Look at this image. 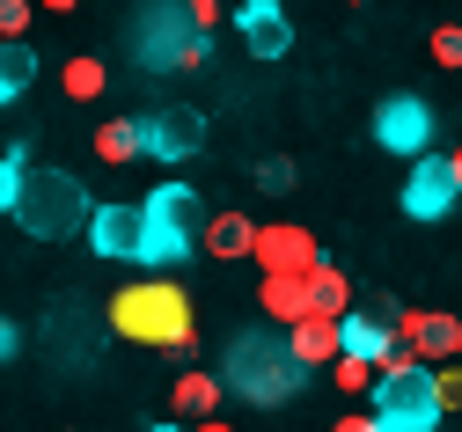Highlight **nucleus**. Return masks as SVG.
<instances>
[{
    "mask_svg": "<svg viewBox=\"0 0 462 432\" xmlns=\"http://www.w3.org/2000/svg\"><path fill=\"white\" fill-rule=\"evenodd\" d=\"M110 330L133 337V345H154V352H191V293L169 286V279H133L110 300Z\"/></svg>",
    "mask_w": 462,
    "mask_h": 432,
    "instance_id": "f257e3e1",
    "label": "nucleus"
},
{
    "mask_svg": "<svg viewBox=\"0 0 462 432\" xmlns=\"http://www.w3.org/2000/svg\"><path fill=\"white\" fill-rule=\"evenodd\" d=\"M301 374L309 366L286 352V337H272V330H236V345H227V359H220V389H236L250 403L301 396Z\"/></svg>",
    "mask_w": 462,
    "mask_h": 432,
    "instance_id": "f03ea898",
    "label": "nucleus"
},
{
    "mask_svg": "<svg viewBox=\"0 0 462 432\" xmlns=\"http://www.w3.org/2000/svg\"><path fill=\"white\" fill-rule=\"evenodd\" d=\"M8 220L37 242H67L88 227V191L67 176V169H23V191L8 206Z\"/></svg>",
    "mask_w": 462,
    "mask_h": 432,
    "instance_id": "7ed1b4c3",
    "label": "nucleus"
},
{
    "mask_svg": "<svg viewBox=\"0 0 462 432\" xmlns=\"http://www.w3.org/2000/svg\"><path fill=\"white\" fill-rule=\"evenodd\" d=\"M367 396H374L367 425H382V432H426V425L440 418V403H433V374H426V359H403V352H389V359L374 366V381H367Z\"/></svg>",
    "mask_w": 462,
    "mask_h": 432,
    "instance_id": "20e7f679",
    "label": "nucleus"
},
{
    "mask_svg": "<svg viewBox=\"0 0 462 432\" xmlns=\"http://www.w3.org/2000/svg\"><path fill=\"white\" fill-rule=\"evenodd\" d=\"M140 67H206V30H184V0L140 15Z\"/></svg>",
    "mask_w": 462,
    "mask_h": 432,
    "instance_id": "39448f33",
    "label": "nucleus"
},
{
    "mask_svg": "<svg viewBox=\"0 0 462 432\" xmlns=\"http://www.w3.org/2000/svg\"><path fill=\"white\" fill-rule=\"evenodd\" d=\"M462 198V161L455 154H411V176H403V213L411 220H448Z\"/></svg>",
    "mask_w": 462,
    "mask_h": 432,
    "instance_id": "423d86ee",
    "label": "nucleus"
},
{
    "mask_svg": "<svg viewBox=\"0 0 462 432\" xmlns=\"http://www.w3.org/2000/svg\"><path fill=\"white\" fill-rule=\"evenodd\" d=\"M389 337H396V352L403 359H455L462 352V323L448 316V308H403V316H389Z\"/></svg>",
    "mask_w": 462,
    "mask_h": 432,
    "instance_id": "0eeeda50",
    "label": "nucleus"
},
{
    "mask_svg": "<svg viewBox=\"0 0 462 432\" xmlns=\"http://www.w3.org/2000/svg\"><path fill=\"white\" fill-rule=\"evenodd\" d=\"M199 147H206V117H199L191 103H169V110L140 117V154H154V161H191Z\"/></svg>",
    "mask_w": 462,
    "mask_h": 432,
    "instance_id": "6e6552de",
    "label": "nucleus"
},
{
    "mask_svg": "<svg viewBox=\"0 0 462 432\" xmlns=\"http://www.w3.org/2000/svg\"><path fill=\"white\" fill-rule=\"evenodd\" d=\"M374 147H389V154H426L433 147V110L419 103V96H389L382 110H374Z\"/></svg>",
    "mask_w": 462,
    "mask_h": 432,
    "instance_id": "1a4fd4ad",
    "label": "nucleus"
},
{
    "mask_svg": "<svg viewBox=\"0 0 462 432\" xmlns=\"http://www.w3.org/2000/svg\"><path fill=\"white\" fill-rule=\"evenodd\" d=\"M250 264L257 271H309L316 264V234L301 220H272V227L250 234Z\"/></svg>",
    "mask_w": 462,
    "mask_h": 432,
    "instance_id": "9d476101",
    "label": "nucleus"
},
{
    "mask_svg": "<svg viewBox=\"0 0 462 432\" xmlns=\"http://www.w3.org/2000/svg\"><path fill=\"white\" fill-rule=\"evenodd\" d=\"M236 30H243V44H250L257 59H286V44H294V23H286L279 0H243Z\"/></svg>",
    "mask_w": 462,
    "mask_h": 432,
    "instance_id": "9b49d317",
    "label": "nucleus"
},
{
    "mask_svg": "<svg viewBox=\"0 0 462 432\" xmlns=\"http://www.w3.org/2000/svg\"><path fill=\"white\" fill-rule=\"evenodd\" d=\"M96 242V257H133V242H140V206H88V227Z\"/></svg>",
    "mask_w": 462,
    "mask_h": 432,
    "instance_id": "f8f14e48",
    "label": "nucleus"
},
{
    "mask_svg": "<svg viewBox=\"0 0 462 432\" xmlns=\"http://www.w3.org/2000/svg\"><path fill=\"white\" fill-rule=\"evenodd\" d=\"M286 352H294L301 366H330V359H337V316H316V308H301V316L286 323Z\"/></svg>",
    "mask_w": 462,
    "mask_h": 432,
    "instance_id": "ddd939ff",
    "label": "nucleus"
},
{
    "mask_svg": "<svg viewBox=\"0 0 462 432\" xmlns=\"http://www.w3.org/2000/svg\"><path fill=\"white\" fill-rule=\"evenodd\" d=\"M191 227H169V220H147L140 213V242H133V264H147V271H162V264H184L191 257Z\"/></svg>",
    "mask_w": 462,
    "mask_h": 432,
    "instance_id": "4468645a",
    "label": "nucleus"
},
{
    "mask_svg": "<svg viewBox=\"0 0 462 432\" xmlns=\"http://www.w3.org/2000/svg\"><path fill=\"white\" fill-rule=\"evenodd\" d=\"M250 234H257V220H243V213H206L199 220L206 257H220V264H243L250 257Z\"/></svg>",
    "mask_w": 462,
    "mask_h": 432,
    "instance_id": "2eb2a0df",
    "label": "nucleus"
},
{
    "mask_svg": "<svg viewBox=\"0 0 462 432\" xmlns=\"http://www.w3.org/2000/svg\"><path fill=\"white\" fill-rule=\"evenodd\" d=\"M140 213H147V220H169V227H191V234H199V220H206V198L191 191V183H162V191H154Z\"/></svg>",
    "mask_w": 462,
    "mask_h": 432,
    "instance_id": "dca6fc26",
    "label": "nucleus"
},
{
    "mask_svg": "<svg viewBox=\"0 0 462 432\" xmlns=\"http://www.w3.org/2000/svg\"><path fill=\"white\" fill-rule=\"evenodd\" d=\"M301 286H309V308H316V316H345V308H353V279H345L337 264H309L301 271Z\"/></svg>",
    "mask_w": 462,
    "mask_h": 432,
    "instance_id": "f3484780",
    "label": "nucleus"
},
{
    "mask_svg": "<svg viewBox=\"0 0 462 432\" xmlns=\"http://www.w3.org/2000/svg\"><path fill=\"white\" fill-rule=\"evenodd\" d=\"M257 308L272 323H294L301 308H309V286H301V271H264V286H257Z\"/></svg>",
    "mask_w": 462,
    "mask_h": 432,
    "instance_id": "a211bd4d",
    "label": "nucleus"
},
{
    "mask_svg": "<svg viewBox=\"0 0 462 432\" xmlns=\"http://www.w3.org/2000/svg\"><path fill=\"white\" fill-rule=\"evenodd\" d=\"M169 396H177V418H199V425H220V374H184L177 389H169Z\"/></svg>",
    "mask_w": 462,
    "mask_h": 432,
    "instance_id": "6ab92c4d",
    "label": "nucleus"
},
{
    "mask_svg": "<svg viewBox=\"0 0 462 432\" xmlns=\"http://www.w3.org/2000/svg\"><path fill=\"white\" fill-rule=\"evenodd\" d=\"M30 81H37V51H30L23 37H0V110H8Z\"/></svg>",
    "mask_w": 462,
    "mask_h": 432,
    "instance_id": "aec40b11",
    "label": "nucleus"
},
{
    "mask_svg": "<svg viewBox=\"0 0 462 432\" xmlns=\"http://www.w3.org/2000/svg\"><path fill=\"white\" fill-rule=\"evenodd\" d=\"M96 161L103 169L140 161V125H133V117H103V125H96Z\"/></svg>",
    "mask_w": 462,
    "mask_h": 432,
    "instance_id": "412c9836",
    "label": "nucleus"
},
{
    "mask_svg": "<svg viewBox=\"0 0 462 432\" xmlns=\"http://www.w3.org/2000/svg\"><path fill=\"white\" fill-rule=\"evenodd\" d=\"M103 81H110V74H103V59H88V51L60 67V88H67L74 103H96V96H103Z\"/></svg>",
    "mask_w": 462,
    "mask_h": 432,
    "instance_id": "4be33fe9",
    "label": "nucleus"
},
{
    "mask_svg": "<svg viewBox=\"0 0 462 432\" xmlns=\"http://www.w3.org/2000/svg\"><path fill=\"white\" fill-rule=\"evenodd\" d=\"M330 374H337V389H345V396H367V381H374V359L337 352V359H330Z\"/></svg>",
    "mask_w": 462,
    "mask_h": 432,
    "instance_id": "5701e85b",
    "label": "nucleus"
},
{
    "mask_svg": "<svg viewBox=\"0 0 462 432\" xmlns=\"http://www.w3.org/2000/svg\"><path fill=\"white\" fill-rule=\"evenodd\" d=\"M426 374H433V403H440V418L462 403V374H455V359H440V366H426Z\"/></svg>",
    "mask_w": 462,
    "mask_h": 432,
    "instance_id": "b1692460",
    "label": "nucleus"
},
{
    "mask_svg": "<svg viewBox=\"0 0 462 432\" xmlns=\"http://www.w3.org/2000/svg\"><path fill=\"white\" fill-rule=\"evenodd\" d=\"M23 161H30L23 147H15V154H0V220H8V206H15V191H23Z\"/></svg>",
    "mask_w": 462,
    "mask_h": 432,
    "instance_id": "393cba45",
    "label": "nucleus"
},
{
    "mask_svg": "<svg viewBox=\"0 0 462 432\" xmlns=\"http://www.w3.org/2000/svg\"><path fill=\"white\" fill-rule=\"evenodd\" d=\"M433 59H440V67H462V30H455V23L433 30Z\"/></svg>",
    "mask_w": 462,
    "mask_h": 432,
    "instance_id": "a878e982",
    "label": "nucleus"
},
{
    "mask_svg": "<svg viewBox=\"0 0 462 432\" xmlns=\"http://www.w3.org/2000/svg\"><path fill=\"white\" fill-rule=\"evenodd\" d=\"M30 30V0H0V37H23Z\"/></svg>",
    "mask_w": 462,
    "mask_h": 432,
    "instance_id": "bb28decb",
    "label": "nucleus"
},
{
    "mask_svg": "<svg viewBox=\"0 0 462 432\" xmlns=\"http://www.w3.org/2000/svg\"><path fill=\"white\" fill-rule=\"evenodd\" d=\"M257 183H264V191H286V183H294V169H286V161H264Z\"/></svg>",
    "mask_w": 462,
    "mask_h": 432,
    "instance_id": "cd10ccee",
    "label": "nucleus"
},
{
    "mask_svg": "<svg viewBox=\"0 0 462 432\" xmlns=\"http://www.w3.org/2000/svg\"><path fill=\"white\" fill-rule=\"evenodd\" d=\"M15 352H23V330H15V323H8V316H0V366H8V359H15Z\"/></svg>",
    "mask_w": 462,
    "mask_h": 432,
    "instance_id": "c85d7f7f",
    "label": "nucleus"
},
{
    "mask_svg": "<svg viewBox=\"0 0 462 432\" xmlns=\"http://www.w3.org/2000/svg\"><path fill=\"white\" fill-rule=\"evenodd\" d=\"M220 23V0H191V30H213Z\"/></svg>",
    "mask_w": 462,
    "mask_h": 432,
    "instance_id": "c756f323",
    "label": "nucleus"
},
{
    "mask_svg": "<svg viewBox=\"0 0 462 432\" xmlns=\"http://www.w3.org/2000/svg\"><path fill=\"white\" fill-rule=\"evenodd\" d=\"M30 8H51V15H67V8H74V0H30Z\"/></svg>",
    "mask_w": 462,
    "mask_h": 432,
    "instance_id": "7c9ffc66",
    "label": "nucleus"
}]
</instances>
